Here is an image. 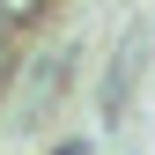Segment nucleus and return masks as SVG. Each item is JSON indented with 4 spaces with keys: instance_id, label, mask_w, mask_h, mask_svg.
<instances>
[{
    "instance_id": "obj_1",
    "label": "nucleus",
    "mask_w": 155,
    "mask_h": 155,
    "mask_svg": "<svg viewBox=\"0 0 155 155\" xmlns=\"http://www.w3.org/2000/svg\"><path fill=\"white\" fill-rule=\"evenodd\" d=\"M67 81H74V52L59 45V52H45V59H30V74H22V104H15V133H37L45 126V111L67 96Z\"/></svg>"
},
{
    "instance_id": "obj_2",
    "label": "nucleus",
    "mask_w": 155,
    "mask_h": 155,
    "mask_svg": "<svg viewBox=\"0 0 155 155\" xmlns=\"http://www.w3.org/2000/svg\"><path fill=\"white\" fill-rule=\"evenodd\" d=\"M133 81H140V37H126V45L111 52V74H104V118H126Z\"/></svg>"
},
{
    "instance_id": "obj_3",
    "label": "nucleus",
    "mask_w": 155,
    "mask_h": 155,
    "mask_svg": "<svg viewBox=\"0 0 155 155\" xmlns=\"http://www.w3.org/2000/svg\"><path fill=\"white\" fill-rule=\"evenodd\" d=\"M15 89V30H0V96Z\"/></svg>"
}]
</instances>
